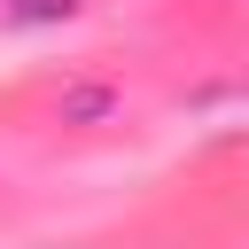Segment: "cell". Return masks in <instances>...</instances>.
I'll use <instances>...</instances> for the list:
<instances>
[{
  "label": "cell",
  "instance_id": "6da1fadb",
  "mask_svg": "<svg viewBox=\"0 0 249 249\" xmlns=\"http://www.w3.org/2000/svg\"><path fill=\"white\" fill-rule=\"evenodd\" d=\"M86 0H0V16L16 23V31H39V23H70Z\"/></svg>",
  "mask_w": 249,
  "mask_h": 249
},
{
  "label": "cell",
  "instance_id": "7a4b0ae2",
  "mask_svg": "<svg viewBox=\"0 0 249 249\" xmlns=\"http://www.w3.org/2000/svg\"><path fill=\"white\" fill-rule=\"evenodd\" d=\"M109 109H117L109 86H78V93H62V117H70V124H93V117H109Z\"/></svg>",
  "mask_w": 249,
  "mask_h": 249
}]
</instances>
